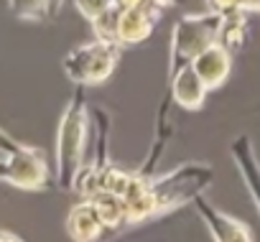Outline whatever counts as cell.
I'll return each mask as SVG.
<instances>
[{"label": "cell", "mask_w": 260, "mask_h": 242, "mask_svg": "<svg viewBox=\"0 0 260 242\" xmlns=\"http://www.w3.org/2000/svg\"><path fill=\"white\" fill-rule=\"evenodd\" d=\"M92 117L84 87L77 84L74 94L69 97L56 128V184L64 191H74L77 176L87 158Z\"/></svg>", "instance_id": "obj_1"}, {"label": "cell", "mask_w": 260, "mask_h": 242, "mask_svg": "<svg viewBox=\"0 0 260 242\" xmlns=\"http://www.w3.org/2000/svg\"><path fill=\"white\" fill-rule=\"evenodd\" d=\"M214 181V168L204 161H186L171 171L153 174L151 186L158 201V217L176 212L184 204H191L194 196L204 194Z\"/></svg>", "instance_id": "obj_2"}, {"label": "cell", "mask_w": 260, "mask_h": 242, "mask_svg": "<svg viewBox=\"0 0 260 242\" xmlns=\"http://www.w3.org/2000/svg\"><path fill=\"white\" fill-rule=\"evenodd\" d=\"M222 16L212 11L186 13L174 23L171 46H169V77H174L181 66L191 64L207 46L217 44Z\"/></svg>", "instance_id": "obj_3"}, {"label": "cell", "mask_w": 260, "mask_h": 242, "mask_svg": "<svg viewBox=\"0 0 260 242\" xmlns=\"http://www.w3.org/2000/svg\"><path fill=\"white\" fill-rule=\"evenodd\" d=\"M120 56H122L120 44L94 36L92 41L74 46L61 59V69L69 82L79 87H97L112 77L115 66L120 64Z\"/></svg>", "instance_id": "obj_4"}, {"label": "cell", "mask_w": 260, "mask_h": 242, "mask_svg": "<svg viewBox=\"0 0 260 242\" xmlns=\"http://www.w3.org/2000/svg\"><path fill=\"white\" fill-rule=\"evenodd\" d=\"M0 181L21 191H46L51 186V174L44 151L21 143L11 156H0Z\"/></svg>", "instance_id": "obj_5"}, {"label": "cell", "mask_w": 260, "mask_h": 242, "mask_svg": "<svg viewBox=\"0 0 260 242\" xmlns=\"http://www.w3.org/2000/svg\"><path fill=\"white\" fill-rule=\"evenodd\" d=\"M117 194L125 204L127 224H143L158 217V201L151 186V176H143L141 171H127V179Z\"/></svg>", "instance_id": "obj_6"}, {"label": "cell", "mask_w": 260, "mask_h": 242, "mask_svg": "<svg viewBox=\"0 0 260 242\" xmlns=\"http://www.w3.org/2000/svg\"><path fill=\"white\" fill-rule=\"evenodd\" d=\"M191 204H194L199 219L204 222V227L209 229L212 239H217V242H252L255 239L252 229L245 222H240V219L224 214L222 209H217L204 194L194 196Z\"/></svg>", "instance_id": "obj_7"}, {"label": "cell", "mask_w": 260, "mask_h": 242, "mask_svg": "<svg viewBox=\"0 0 260 242\" xmlns=\"http://www.w3.org/2000/svg\"><path fill=\"white\" fill-rule=\"evenodd\" d=\"M164 11L148 6V3H141V6H127V8H120V18H117V36L115 41L125 49V46H138L143 41L151 39L153 28L158 26Z\"/></svg>", "instance_id": "obj_8"}, {"label": "cell", "mask_w": 260, "mask_h": 242, "mask_svg": "<svg viewBox=\"0 0 260 242\" xmlns=\"http://www.w3.org/2000/svg\"><path fill=\"white\" fill-rule=\"evenodd\" d=\"M207 92H209V87L204 84V79L197 74V69L191 64L181 66L174 77H169V94H171L174 105L186 112L202 110L207 102Z\"/></svg>", "instance_id": "obj_9"}, {"label": "cell", "mask_w": 260, "mask_h": 242, "mask_svg": "<svg viewBox=\"0 0 260 242\" xmlns=\"http://www.w3.org/2000/svg\"><path fill=\"white\" fill-rule=\"evenodd\" d=\"M230 156L235 161V168L260 214V161L255 156V146H252V138L250 135H237L230 146Z\"/></svg>", "instance_id": "obj_10"}, {"label": "cell", "mask_w": 260, "mask_h": 242, "mask_svg": "<svg viewBox=\"0 0 260 242\" xmlns=\"http://www.w3.org/2000/svg\"><path fill=\"white\" fill-rule=\"evenodd\" d=\"M107 232L92 199H79L67 214V234L74 242H94Z\"/></svg>", "instance_id": "obj_11"}, {"label": "cell", "mask_w": 260, "mask_h": 242, "mask_svg": "<svg viewBox=\"0 0 260 242\" xmlns=\"http://www.w3.org/2000/svg\"><path fill=\"white\" fill-rule=\"evenodd\" d=\"M191 66L197 69V74L204 79L209 89H217L227 82L232 72V51H227L222 44H212L191 61Z\"/></svg>", "instance_id": "obj_12"}, {"label": "cell", "mask_w": 260, "mask_h": 242, "mask_svg": "<svg viewBox=\"0 0 260 242\" xmlns=\"http://www.w3.org/2000/svg\"><path fill=\"white\" fill-rule=\"evenodd\" d=\"M247 41V13L245 11H232V13H224L222 16V23H219V36H217V44H222L227 51L237 54Z\"/></svg>", "instance_id": "obj_13"}, {"label": "cell", "mask_w": 260, "mask_h": 242, "mask_svg": "<svg viewBox=\"0 0 260 242\" xmlns=\"http://www.w3.org/2000/svg\"><path fill=\"white\" fill-rule=\"evenodd\" d=\"M89 199L94 201V206H97V212H100V217H102L107 229H120V227L127 224V212H125V204H122L120 194L102 189V191H97Z\"/></svg>", "instance_id": "obj_14"}, {"label": "cell", "mask_w": 260, "mask_h": 242, "mask_svg": "<svg viewBox=\"0 0 260 242\" xmlns=\"http://www.w3.org/2000/svg\"><path fill=\"white\" fill-rule=\"evenodd\" d=\"M8 8L18 21H28V23H41L51 18L49 0H8Z\"/></svg>", "instance_id": "obj_15"}, {"label": "cell", "mask_w": 260, "mask_h": 242, "mask_svg": "<svg viewBox=\"0 0 260 242\" xmlns=\"http://www.w3.org/2000/svg\"><path fill=\"white\" fill-rule=\"evenodd\" d=\"M117 18H120V6L115 3L112 8H107L102 16H97L89 26H92V31H94V36L97 39H105V41H115V36H117ZM117 44V41H115Z\"/></svg>", "instance_id": "obj_16"}, {"label": "cell", "mask_w": 260, "mask_h": 242, "mask_svg": "<svg viewBox=\"0 0 260 242\" xmlns=\"http://www.w3.org/2000/svg\"><path fill=\"white\" fill-rule=\"evenodd\" d=\"M204 8L212 13H232V11H245V13H260V0H204Z\"/></svg>", "instance_id": "obj_17"}, {"label": "cell", "mask_w": 260, "mask_h": 242, "mask_svg": "<svg viewBox=\"0 0 260 242\" xmlns=\"http://www.w3.org/2000/svg\"><path fill=\"white\" fill-rule=\"evenodd\" d=\"M74 6H77V11L82 13V18H87V21L92 23L97 16H102L107 8L115 6V0H74Z\"/></svg>", "instance_id": "obj_18"}, {"label": "cell", "mask_w": 260, "mask_h": 242, "mask_svg": "<svg viewBox=\"0 0 260 242\" xmlns=\"http://www.w3.org/2000/svg\"><path fill=\"white\" fill-rule=\"evenodd\" d=\"M18 146H21V141H16L8 130L0 128V156H11Z\"/></svg>", "instance_id": "obj_19"}, {"label": "cell", "mask_w": 260, "mask_h": 242, "mask_svg": "<svg viewBox=\"0 0 260 242\" xmlns=\"http://www.w3.org/2000/svg\"><path fill=\"white\" fill-rule=\"evenodd\" d=\"M148 6H153V8H158V11H166V8L174 6V0H148Z\"/></svg>", "instance_id": "obj_20"}, {"label": "cell", "mask_w": 260, "mask_h": 242, "mask_svg": "<svg viewBox=\"0 0 260 242\" xmlns=\"http://www.w3.org/2000/svg\"><path fill=\"white\" fill-rule=\"evenodd\" d=\"M120 8H127V6H141V3H148V0H115Z\"/></svg>", "instance_id": "obj_21"}, {"label": "cell", "mask_w": 260, "mask_h": 242, "mask_svg": "<svg viewBox=\"0 0 260 242\" xmlns=\"http://www.w3.org/2000/svg\"><path fill=\"white\" fill-rule=\"evenodd\" d=\"M21 242V237L18 234H13V232H0V242Z\"/></svg>", "instance_id": "obj_22"}]
</instances>
